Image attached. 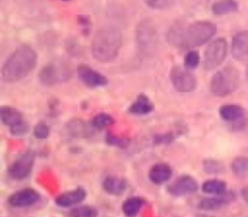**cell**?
<instances>
[{
    "label": "cell",
    "mask_w": 248,
    "mask_h": 217,
    "mask_svg": "<svg viewBox=\"0 0 248 217\" xmlns=\"http://www.w3.org/2000/svg\"><path fill=\"white\" fill-rule=\"evenodd\" d=\"M36 58V52L31 46H18L2 66V80L5 83H17L24 79L35 68Z\"/></svg>",
    "instance_id": "6da1fadb"
},
{
    "label": "cell",
    "mask_w": 248,
    "mask_h": 217,
    "mask_svg": "<svg viewBox=\"0 0 248 217\" xmlns=\"http://www.w3.org/2000/svg\"><path fill=\"white\" fill-rule=\"evenodd\" d=\"M123 46V34L118 28L106 27L94 34L91 51L93 57L101 63L113 62L119 56Z\"/></svg>",
    "instance_id": "7a4b0ae2"
},
{
    "label": "cell",
    "mask_w": 248,
    "mask_h": 217,
    "mask_svg": "<svg viewBox=\"0 0 248 217\" xmlns=\"http://www.w3.org/2000/svg\"><path fill=\"white\" fill-rule=\"evenodd\" d=\"M216 33H217V26L213 22L198 21L188 26L186 24L178 48L184 50L198 48L210 41Z\"/></svg>",
    "instance_id": "3957f363"
},
{
    "label": "cell",
    "mask_w": 248,
    "mask_h": 217,
    "mask_svg": "<svg viewBox=\"0 0 248 217\" xmlns=\"http://www.w3.org/2000/svg\"><path fill=\"white\" fill-rule=\"evenodd\" d=\"M240 86V73L234 66H228L216 73L211 79V91L216 96H228L236 91Z\"/></svg>",
    "instance_id": "277c9868"
},
{
    "label": "cell",
    "mask_w": 248,
    "mask_h": 217,
    "mask_svg": "<svg viewBox=\"0 0 248 217\" xmlns=\"http://www.w3.org/2000/svg\"><path fill=\"white\" fill-rule=\"evenodd\" d=\"M39 80L46 86L62 84L72 78V69L64 61H52L47 63L39 73Z\"/></svg>",
    "instance_id": "5b68a950"
},
{
    "label": "cell",
    "mask_w": 248,
    "mask_h": 217,
    "mask_svg": "<svg viewBox=\"0 0 248 217\" xmlns=\"http://www.w3.org/2000/svg\"><path fill=\"white\" fill-rule=\"evenodd\" d=\"M136 39H137L138 48L144 55L152 56L156 52L159 46V35L150 19H143L142 22H140L136 31Z\"/></svg>",
    "instance_id": "8992f818"
},
{
    "label": "cell",
    "mask_w": 248,
    "mask_h": 217,
    "mask_svg": "<svg viewBox=\"0 0 248 217\" xmlns=\"http://www.w3.org/2000/svg\"><path fill=\"white\" fill-rule=\"evenodd\" d=\"M228 53V43L224 38L215 39L208 44L203 55V68L207 72L219 67Z\"/></svg>",
    "instance_id": "52a82bcc"
},
{
    "label": "cell",
    "mask_w": 248,
    "mask_h": 217,
    "mask_svg": "<svg viewBox=\"0 0 248 217\" xmlns=\"http://www.w3.org/2000/svg\"><path fill=\"white\" fill-rule=\"evenodd\" d=\"M0 117L1 121L9 128L12 135L22 136L28 131V123L24 119L23 114L14 107L2 106L0 108Z\"/></svg>",
    "instance_id": "ba28073f"
},
{
    "label": "cell",
    "mask_w": 248,
    "mask_h": 217,
    "mask_svg": "<svg viewBox=\"0 0 248 217\" xmlns=\"http://www.w3.org/2000/svg\"><path fill=\"white\" fill-rule=\"evenodd\" d=\"M170 77L172 85L178 92H191L196 89V78L186 67L173 66Z\"/></svg>",
    "instance_id": "9c48e42d"
},
{
    "label": "cell",
    "mask_w": 248,
    "mask_h": 217,
    "mask_svg": "<svg viewBox=\"0 0 248 217\" xmlns=\"http://www.w3.org/2000/svg\"><path fill=\"white\" fill-rule=\"evenodd\" d=\"M35 154L33 150H27L23 154L19 155L9 167V175L12 180L21 181L27 179L33 170Z\"/></svg>",
    "instance_id": "30bf717a"
},
{
    "label": "cell",
    "mask_w": 248,
    "mask_h": 217,
    "mask_svg": "<svg viewBox=\"0 0 248 217\" xmlns=\"http://www.w3.org/2000/svg\"><path fill=\"white\" fill-rule=\"evenodd\" d=\"M198 182L191 176H181L169 187V193L173 197H184L198 191Z\"/></svg>",
    "instance_id": "8fae6325"
},
{
    "label": "cell",
    "mask_w": 248,
    "mask_h": 217,
    "mask_svg": "<svg viewBox=\"0 0 248 217\" xmlns=\"http://www.w3.org/2000/svg\"><path fill=\"white\" fill-rule=\"evenodd\" d=\"M78 75L85 85L90 87H99L108 84V79L90 66L81 65L78 67Z\"/></svg>",
    "instance_id": "7c38bea8"
},
{
    "label": "cell",
    "mask_w": 248,
    "mask_h": 217,
    "mask_svg": "<svg viewBox=\"0 0 248 217\" xmlns=\"http://www.w3.org/2000/svg\"><path fill=\"white\" fill-rule=\"evenodd\" d=\"M39 199H40V196L38 192L27 188L12 194L9 198V204L12 208H27V206L34 205Z\"/></svg>",
    "instance_id": "4fadbf2b"
},
{
    "label": "cell",
    "mask_w": 248,
    "mask_h": 217,
    "mask_svg": "<svg viewBox=\"0 0 248 217\" xmlns=\"http://www.w3.org/2000/svg\"><path fill=\"white\" fill-rule=\"evenodd\" d=\"M232 57L240 62L248 60V31L235 34L232 41Z\"/></svg>",
    "instance_id": "5bb4252c"
},
{
    "label": "cell",
    "mask_w": 248,
    "mask_h": 217,
    "mask_svg": "<svg viewBox=\"0 0 248 217\" xmlns=\"http://www.w3.org/2000/svg\"><path fill=\"white\" fill-rule=\"evenodd\" d=\"M235 200V193L232 192H228V193H223L220 196L213 197V198H206L203 200L200 201L199 204V208L201 210H206V211H213V210H218L222 206L229 205L232 201Z\"/></svg>",
    "instance_id": "9a60e30c"
},
{
    "label": "cell",
    "mask_w": 248,
    "mask_h": 217,
    "mask_svg": "<svg viewBox=\"0 0 248 217\" xmlns=\"http://www.w3.org/2000/svg\"><path fill=\"white\" fill-rule=\"evenodd\" d=\"M86 198V192L84 188H77L74 191L67 192L56 198L55 203L56 205L61 206V208H69V206L78 205L81 203L84 199Z\"/></svg>",
    "instance_id": "2e32d148"
},
{
    "label": "cell",
    "mask_w": 248,
    "mask_h": 217,
    "mask_svg": "<svg viewBox=\"0 0 248 217\" xmlns=\"http://www.w3.org/2000/svg\"><path fill=\"white\" fill-rule=\"evenodd\" d=\"M219 116L228 123H241L245 120V111L237 104H225L219 109Z\"/></svg>",
    "instance_id": "e0dca14e"
},
{
    "label": "cell",
    "mask_w": 248,
    "mask_h": 217,
    "mask_svg": "<svg viewBox=\"0 0 248 217\" xmlns=\"http://www.w3.org/2000/svg\"><path fill=\"white\" fill-rule=\"evenodd\" d=\"M172 177V169L167 164H156L150 169L149 180L155 184H162Z\"/></svg>",
    "instance_id": "ac0fdd59"
},
{
    "label": "cell",
    "mask_w": 248,
    "mask_h": 217,
    "mask_svg": "<svg viewBox=\"0 0 248 217\" xmlns=\"http://www.w3.org/2000/svg\"><path fill=\"white\" fill-rule=\"evenodd\" d=\"M103 189L111 196H121L127 189V182L120 177L109 176L103 181Z\"/></svg>",
    "instance_id": "d6986e66"
},
{
    "label": "cell",
    "mask_w": 248,
    "mask_h": 217,
    "mask_svg": "<svg viewBox=\"0 0 248 217\" xmlns=\"http://www.w3.org/2000/svg\"><path fill=\"white\" fill-rule=\"evenodd\" d=\"M153 109H154V104L150 101L149 97L140 94L137 97V100L131 104L128 111H130V113L136 114V116H145V114H149L150 112H153Z\"/></svg>",
    "instance_id": "ffe728a7"
},
{
    "label": "cell",
    "mask_w": 248,
    "mask_h": 217,
    "mask_svg": "<svg viewBox=\"0 0 248 217\" xmlns=\"http://www.w3.org/2000/svg\"><path fill=\"white\" fill-rule=\"evenodd\" d=\"M239 10V2L236 0H217L212 5V12L217 16L234 14Z\"/></svg>",
    "instance_id": "44dd1931"
},
{
    "label": "cell",
    "mask_w": 248,
    "mask_h": 217,
    "mask_svg": "<svg viewBox=\"0 0 248 217\" xmlns=\"http://www.w3.org/2000/svg\"><path fill=\"white\" fill-rule=\"evenodd\" d=\"M144 205V200L140 198H128L123 204V213L127 217H136Z\"/></svg>",
    "instance_id": "7402d4cb"
},
{
    "label": "cell",
    "mask_w": 248,
    "mask_h": 217,
    "mask_svg": "<svg viewBox=\"0 0 248 217\" xmlns=\"http://www.w3.org/2000/svg\"><path fill=\"white\" fill-rule=\"evenodd\" d=\"M225 182L220 181V180H208L202 184V192L206 194H212V196H220V194L225 193Z\"/></svg>",
    "instance_id": "603a6c76"
},
{
    "label": "cell",
    "mask_w": 248,
    "mask_h": 217,
    "mask_svg": "<svg viewBox=\"0 0 248 217\" xmlns=\"http://www.w3.org/2000/svg\"><path fill=\"white\" fill-rule=\"evenodd\" d=\"M65 131H67V135L72 138L81 137V136L85 135V125L79 119H74V120L67 124Z\"/></svg>",
    "instance_id": "cb8c5ba5"
},
{
    "label": "cell",
    "mask_w": 248,
    "mask_h": 217,
    "mask_svg": "<svg viewBox=\"0 0 248 217\" xmlns=\"http://www.w3.org/2000/svg\"><path fill=\"white\" fill-rule=\"evenodd\" d=\"M232 169L236 176H248V158H236L232 163Z\"/></svg>",
    "instance_id": "d4e9b609"
},
{
    "label": "cell",
    "mask_w": 248,
    "mask_h": 217,
    "mask_svg": "<svg viewBox=\"0 0 248 217\" xmlns=\"http://www.w3.org/2000/svg\"><path fill=\"white\" fill-rule=\"evenodd\" d=\"M113 117H110L109 114L106 113L98 114V116H96L92 119V126H93L94 129H98V130H103V129L109 128L110 125H113Z\"/></svg>",
    "instance_id": "484cf974"
},
{
    "label": "cell",
    "mask_w": 248,
    "mask_h": 217,
    "mask_svg": "<svg viewBox=\"0 0 248 217\" xmlns=\"http://www.w3.org/2000/svg\"><path fill=\"white\" fill-rule=\"evenodd\" d=\"M97 215L98 211L92 206H79L69 213V217H97Z\"/></svg>",
    "instance_id": "4316f807"
},
{
    "label": "cell",
    "mask_w": 248,
    "mask_h": 217,
    "mask_svg": "<svg viewBox=\"0 0 248 217\" xmlns=\"http://www.w3.org/2000/svg\"><path fill=\"white\" fill-rule=\"evenodd\" d=\"M144 2L154 10H167L173 6L176 0H144Z\"/></svg>",
    "instance_id": "83f0119b"
},
{
    "label": "cell",
    "mask_w": 248,
    "mask_h": 217,
    "mask_svg": "<svg viewBox=\"0 0 248 217\" xmlns=\"http://www.w3.org/2000/svg\"><path fill=\"white\" fill-rule=\"evenodd\" d=\"M184 63H186V67L188 69H195L199 66V63H200V55H199L198 51L190 50L189 52H186Z\"/></svg>",
    "instance_id": "f1b7e54d"
},
{
    "label": "cell",
    "mask_w": 248,
    "mask_h": 217,
    "mask_svg": "<svg viewBox=\"0 0 248 217\" xmlns=\"http://www.w3.org/2000/svg\"><path fill=\"white\" fill-rule=\"evenodd\" d=\"M50 126L45 123H39L36 124L34 128V136L39 140H45L50 136Z\"/></svg>",
    "instance_id": "f546056e"
},
{
    "label": "cell",
    "mask_w": 248,
    "mask_h": 217,
    "mask_svg": "<svg viewBox=\"0 0 248 217\" xmlns=\"http://www.w3.org/2000/svg\"><path fill=\"white\" fill-rule=\"evenodd\" d=\"M203 169L206 170V171L208 172V174H219V172H222L223 170H224V167H223V165L220 164L219 162H217V160H206L205 163H203Z\"/></svg>",
    "instance_id": "4dcf8cb0"
},
{
    "label": "cell",
    "mask_w": 248,
    "mask_h": 217,
    "mask_svg": "<svg viewBox=\"0 0 248 217\" xmlns=\"http://www.w3.org/2000/svg\"><path fill=\"white\" fill-rule=\"evenodd\" d=\"M107 142H108L110 146H114V147H119V148H125L126 146L128 145V140H126V138L115 137V136H111V135L107 136Z\"/></svg>",
    "instance_id": "1f68e13d"
},
{
    "label": "cell",
    "mask_w": 248,
    "mask_h": 217,
    "mask_svg": "<svg viewBox=\"0 0 248 217\" xmlns=\"http://www.w3.org/2000/svg\"><path fill=\"white\" fill-rule=\"evenodd\" d=\"M242 197H244L245 200L248 203V186L246 187V188H244V191H242Z\"/></svg>",
    "instance_id": "d6a6232c"
},
{
    "label": "cell",
    "mask_w": 248,
    "mask_h": 217,
    "mask_svg": "<svg viewBox=\"0 0 248 217\" xmlns=\"http://www.w3.org/2000/svg\"><path fill=\"white\" fill-rule=\"evenodd\" d=\"M198 217H211V216H206V215H199Z\"/></svg>",
    "instance_id": "836d02e7"
},
{
    "label": "cell",
    "mask_w": 248,
    "mask_h": 217,
    "mask_svg": "<svg viewBox=\"0 0 248 217\" xmlns=\"http://www.w3.org/2000/svg\"><path fill=\"white\" fill-rule=\"evenodd\" d=\"M246 75H247V80H248V65H247V72H246Z\"/></svg>",
    "instance_id": "e575fe53"
},
{
    "label": "cell",
    "mask_w": 248,
    "mask_h": 217,
    "mask_svg": "<svg viewBox=\"0 0 248 217\" xmlns=\"http://www.w3.org/2000/svg\"><path fill=\"white\" fill-rule=\"evenodd\" d=\"M63 1H70V0H63Z\"/></svg>",
    "instance_id": "d590c367"
}]
</instances>
